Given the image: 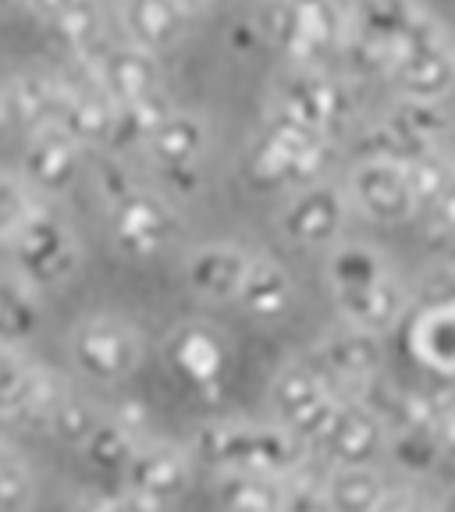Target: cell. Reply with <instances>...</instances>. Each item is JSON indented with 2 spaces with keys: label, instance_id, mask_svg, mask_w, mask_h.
Returning <instances> with one entry per match:
<instances>
[{
  "label": "cell",
  "instance_id": "obj_26",
  "mask_svg": "<svg viewBox=\"0 0 455 512\" xmlns=\"http://www.w3.org/2000/svg\"><path fill=\"white\" fill-rule=\"evenodd\" d=\"M36 480L15 448L0 441V512H32Z\"/></svg>",
  "mask_w": 455,
  "mask_h": 512
},
{
  "label": "cell",
  "instance_id": "obj_2",
  "mask_svg": "<svg viewBox=\"0 0 455 512\" xmlns=\"http://www.w3.org/2000/svg\"><path fill=\"white\" fill-rule=\"evenodd\" d=\"M100 192L107 203L111 239L125 256H157L168 242H175L178 214L171 203L136 178H128L118 164L100 168Z\"/></svg>",
  "mask_w": 455,
  "mask_h": 512
},
{
  "label": "cell",
  "instance_id": "obj_15",
  "mask_svg": "<svg viewBox=\"0 0 455 512\" xmlns=\"http://www.w3.org/2000/svg\"><path fill=\"white\" fill-rule=\"evenodd\" d=\"M86 146L75 143L64 128H47L36 132L25 143V182L36 192H64L79 178Z\"/></svg>",
  "mask_w": 455,
  "mask_h": 512
},
{
  "label": "cell",
  "instance_id": "obj_7",
  "mask_svg": "<svg viewBox=\"0 0 455 512\" xmlns=\"http://www.w3.org/2000/svg\"><path fill=\"white\" fill-rule=\"evenodd\" d=\"M349 192L331 182H306L285 200L278 228L296 246H331L342 235Z\"/></svg>",
  "mask_w": 455,
  "mask_h": 512
},
{
  "label": "cell",
  "instance_id": "obj_12",
  "mask_svg": "<svg viewBox=\"0 0 455 512\" xmlns=\"http://www.w3.org/2000/svg\"><path fill=\"white\" fill-rule=\"evenodd\" d=\"M253 260L256 256H249L239 246L210 242V246H200L189 253V260H185V285L200 299H210V303H232L246 288Z\"/></svg>",
  "mask_w": 455,
  "mask_h": 512
},
{
  "label": "cell",
  "instance_id": "obj_19",
  "mask_svg": "<svg viewBox=\"0 0 455 512\" xmlns=\"http://www.w3.org/2000/svg\"><path fill=\"white\" fill-rule=\"evenodd\" d=\"M335 107H338L335 86L320 72H313L310 64L296 68V72L278 86V118L292 121V125H299V128L320 132V128L335 118Z\"/></svg>",
  "mask_w": 455,
  "mask_h": 512
},
{
  "label": "cell",
  "instance_id": "obj_9",
  "mask_svg": "<svg viewBox=\"0 0 455 512\" xmlns=\"http://www.w3.org/2000/svg\"><path fill=\"white\" fill-rule=\"evenodd\" d=\"M320 157V132L299 128L285 118H274V125L253 143V178L260 182H296L310 168H317Z\"/></svg>",
  "mask_w": 455,
  "mask_h": 512
},
{
  "label": "cell",
  "instance_id": "obj_11",
  "mask_svg": "<svg viewBox=\"0 0 455 512\" xmlns=\"http://www.w3.org/2000/svg\"><path fill=\"white\" fill-rule=\"evenodd\" d=\"M125 484L128 495L164 509V502L182 495L189 484V456L164 441H143L125 463Z\"/></svg>",
  "mask_w": 455,
  "mask_h": 512
},
{
  "label": "cell",
  "instance_id": "obj_10",
  "mask_svg": "<svg viewBox=\"0 0 455 512\" xmlns=\"http://www.w3.org/2000/svg\"><path fill=\"white\" fill-rule=\"evenodd\" d=\"M274 406H278L281 424L296 434H324L335 420L338 406L331 399L328 384L313 367H285L274 381Z\"/></svg>",
  "mask_w": 455,
  "mask_h": 512
},
{
  "label": "cell",
  "instance_id": "obj_22",
  "mask_svg": "<svg viewBox=\"0 0 455 512\" xmlns=\"http://www.w3.org/2000/svg\"><path fill=\"white\" fill-rule=\"evenodd\" d=\"M36 15L68 47L79 50V57H89L96 47L107 43V18H111V11L96 8V4H47V8H36Z\"/></svg>",
  "mask_w": 455,
  "mask_h": 512
},
{
  "label": "cell",
  "instance_id": "obj_5",
  "mask_svg": "<svg viewBox=\"0 0 455 512\" xmlns=\"http://www.w3.org/2000/svg\"><path fill=\"white\" fill-rule=\"evenodd\" d=\"M146 345L121 317H89L72 331V360L89 381L121 384L143 367Z\"/></svg>",
  "mask_w": 455,
  "mask_h": 512
},
{
  "label": "cell",
  "instance_id": "obj_20",
  "mask_svg": "<svg viewBox=\"0 0 455 512\" xmlns=\"http://www.w3.org/2000/svg\"><path fill=\"white\" fill-rule=\"evenodd\" d=\"M168 360L185 381L203 388V384L221 381L228 352H224V345H221V335L210 331L207 324H182V328L168 338Z\"/></svg>",
  "mask_w": 455,
  "mask_h": 512
},
{
  "label": "cell",
  "instance_id": "obj_17",
  "mask_svg": "<svg viewBox=\"0 0 455 512\" xmlns=\"http://www.w3.org/2000/svg\"><path fill=\"white\" fill-rule=\"evenodd\" d=\"M395 79L413 96V104H434L455 82V50L441 43H402L395 57Z\"/></svg>",
  "mask_w": 455,
  "mask_h": 512
},
{
  "label": "cell",
  "instance_id": "obj_8",
  "mask_svg": "<svg viewBox=\"0 0 455 512\" xmlns=\"http://www.w3.org/2000/svg\"><path fill=\"white\" fill-rule=\"evenodd\" d=\"M345 192L377 224L406 221L416 203H420L416 200L413 178H409V168H402L399 160H388V157L363 160L360 168L349 175Z\"/></svg>",
  "mask_w": 455,
  "mask_h": 512
},
{
  "label": "cell",
  "instance_id": "obj_23",
  "mask_svg": "<svg viewBox=\"0 0 455 512\" xmlns=\"http://www.w3.org/2000/svg\"><path fill=\"white\" fill-rule=\"evenodd\" d=\"M320 441L345 466H363L377 452V445H381V427L363 409H338L328 431L320 434Z\"/></svg>",
  "mask_w": 455,
  "mask_h": 512
},
{
  "label": "cell",
  "instance_id": "obj_29",
  "mask_svg": "<svg viewBox=\"0 0 455 512\" xmlns=\"http://www.w3.org/2000/svg\"><path fill=\"white\" fill-rule=\"evenodd\" d=\"M72 512H160V509L150 502H143V498L128 495V491H121V495L100 491V495H86Z\"/></svg>",
  "mask_w": 455,
  "mask_h": 512
},
{
  "label": "cell",
  "instance_id": "obj_13",
  "mask_svg": "<svg viewBox=\"0 0 455 512\" xmlns=\"http://www.w3.org/2000/svg\"><path fill=\"white\" fill-rule=\"evenodd\" d=\"M114 22L121 25V40L136 43L146 54H160L189 32L192 8L168 4V0H136V4L114 8Z\"/></svg>",
  "mask_w": 455,
  "mask_h": 512
},
{
  "label": "cell",
  "instance_id": "obj_30",
  "mask_svg": "<svg viewBox=\"0 0 455 512\" xmlns=\"http://www.w3.org/2000/svg\"><path fill=\"white\" fill-rule=\"evenodd\" d=\"M438 210H441V217H445L448 228H455V178H452V182H448V189L441 192Z\"/></svg>",
  "mask_w": 455,
  "mask_h": 512
},
{
  "label": "cell",
  "instance_id": "obj_25",
  "mask_svg": "<svg viewBox=\"0 0 455 512\" xmlns=\"http://www.w3.org/2000/svg\"><path fill=\"white\" fill-rule=\"evenodd\" d=\"M328 509L331 512H377L384 505L381 480L367 466H342L328 484Z\"/></svg>",
  "mask_w": 455,
  "mask_h": 512
},
{
  "label": "cell",
  "instance_id": "obj_24",
  "mask_svg": "<svg viewBox=\"0 0 455 512\" xmlns=\"http://www.w3.org/2000/svg\"><path fill=\"white\" fill-rule=\"evenodd\" d=\"M292 274L285 271L281 264L267 260V256H256L253 267H249V278H246V288H242L239 303L246 306L253 317H281L288 313L292 306Z\"/></svg>",
  "mask_w": 455,
  "mask_h": 512
},
{
  "label": "cell",
  "instance_id": "obj_18",
  "mask_svg": "<svg viewBox=\"0 0 455 512\" xmlns=\"http://www.w3.org/2000/svg\"><path fill=\"white\" fill-rule=\"evenodd\" d=\"M210 143L207 121L192 111H171L160 121V128L146 139V153L157 168L171 171V175H185L203 160Z\"/></svg>",
  "mask_w": 455,
  "mask_h": 512
},
{
  "label": "cell",
  "instance_id": "obj_14",
  "mask_svg": "<svg viewBox=\"0 0 455 512\" xmlns=\"http://www.w3.org/2000/svg\"><path fill=\"white\" fill-rule=\"evenodd\" d=\"M11 125H18L25 136L47 132L64 125V104H68V79H57L47 72H25L8 82Z\"/></svg>",
  "mask_w": 455,
  "mask_h": 512
},
{
  "label": "cell",
  "instance_id": "obj_16",
  "mask_svg": "<svg viewBox=\"0 0 455 512\" xmlns=\"http://www.w3.org/2000/svg\"><path fill=\"white\" fill-rule=\"evenodd\" d=\"M118 104L93 79L68 82V104H64V132L82 146H114L118 143Z\"/></svg>",
  "mask_w": 455,
  "mask_h": 512
},
{
  "label": "cell",
  "instance_id": "obj_27",
  "mask_svg": "<svg viewBox=\"0 0 455 512\" xmlns=\"http://www.w3.org/2000/svg\"><path fill=\"white\" fill-rule=\"evenodd\" d=\"M40 207L36 189L25 178L0 175V246H8L15 232L32 217V210Z\"/></svg>",
  "mask_w": 455,
  "mask_h": 512
},
{
  "label": "cell",
  "instance_id": "obj_4",
  "mask_svg": "<svg viewBox=\"0 0 455 512\" xmlns=\"http://www.w3.org/2000/svg\"><path fill=\"white\" fill-rule=\"evenodd\" d=\"M68 399L72 392L61 377H54L40 363L25 360L18 349L0 345V420L54 427Z\"/></svg>",
  "mask_w": 455,
  "mask_h": 512
},
{
  "label": "cell",
  "instance_id": "obj_3",
  "mask_svg": "<svg viewBox=\"0 0 455 512\" xmlns=\"http://www.w3.org/2000/svg\"><path fill=\"white\" fill-rule=\"evenodd\" d=\"M11 264H15V274L22 281H29L36 292L40 288H54L64 285L79 271L82 249L79 239H75L72 224L64 221L57 210L50 207H36L32 217L15 232V239L8 242Z\"/></svg>",
  "mask_w": 455,
  "mask_h": 512
},
{
  "label": "cell",
  "instance_id": "obj_21",
  "mask_svg": "<svg viewBox=\"0 0 455 512\" xmlns=\"http://www.w3.org/2000/svg\"><path fill=\"white\" fill-rule=\"evenodd\" d=\"M43 324L40 292L22 281L15 271H0V345L18 349Z\"/></svg>",
  "mask_w": 455,
  "mask_h": 512
},
{
  "label": "cell",
  "instance_id": "obj_28",
  "mask_svg": "<svg viewBox=\"0 0 455 512\" xmlns=\"http://www.w3.org/2000/svg\"><path fill=\"white\" fill-rule=\"evenodd\" d=\"M324 356H328L331 370L338 374H367L377 360V345H374V335L367 331H356L352 328L349 335H338L324 345Z\"/></svg>",
  "mask_w": 455,
  "mask_h": 512
},
{
  "label": "cell",
  "instance_id": "obj_1",
  "mask_svg": "<svg viewBox=\"0 0 455 512\" xmlns=\"http://www.w3.org/2000/svg\"><path fill=\"white\" fill-rule=\"evenodd\" d=\"M328 281L338 310L356 331L374 335V331L395 324L402 310V288L395 285L392 271L377 249L360 246V242L335 246L328 260Z\"/></svg>",
  "mask_w": 455,
  "mask_h": 512
},
{
  "label": "cell",
  "instance_id": "obj_6",
  "mask_svg": "<svg viewBox=\"0 0 455 512\" xmlns=\"http://www.w3.org/2000/svg\"><path fill=\"white\" fill-rule=\"evenodd\" d=\"M86 61V75L111 96L114 104H139L160 93V61L157 54H146L128 40H107L96 47Z\"/></svg>",
  "mask_w": 455,
  "mask_h": 512
}]
</instances>
